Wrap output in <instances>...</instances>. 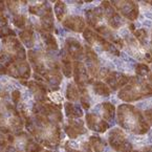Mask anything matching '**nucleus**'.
I'll return each instance as SVG.
<instances>
[{
    "instance_id": "1",
    "label": "nucleus",
    "mask_w": 152,
    "mask_h": 152,
    "mask_svg": "<svg viewBox=\"0 0 152 152\" xmlns=\"http://www.w3.org/2000/svg\"><path fill=\"white\" fill-rule=\"evenodd\" d=\"M112 4L129 20H135L139 16V7L133 1H112Z\"/></svg>"
},
{
    "instance_id": "2",
    "label": "nucleus",
    "mask_w": 152,
    "mask_h": 152,
    "mask_svg": "<svg viewBox=\"0 0 152 152\" xmlns=\"http://www.w3.org/2000/svg\"><path fill=\"white\" fill-rule=\"evenodd\" d=\"M7 72L15 78L27 79L31 76V68L25 61H17L10 65L7 68Z\"/></svg>"
},
{
    "instance_id": "3",
    "label": "nucleus",
    "mask_w": 152,
    "mask_h": 152,
    "mask_svg": "<svg viewBox=\"0 0 152 152\" xmlns=\"http://www.w3.org/2000/svg\"><path fill=\"white\" fill-rule=\"evenodd\" d=\"M66 49L68 56L77 61H80L84 58V49L81 43L74 38H68L66 40Z\"/></svg>"
},
{
    "instance_id": "4",
    "label": "nucleus",
    "mask_w": 152,
    "mask_h": 152,
    "mask_svg": "<svg viewBox=\"0 0 152 152\" xmlns=\"http://www.w3.org/2000/svg\"><path fill=\"white\" fill-rule=\"evenodd\" d=\"M105 81L107 84L112 88V89H118L120 87H123L128 83L130 80L129 77L125 76L123 74H119V72H108V75L105 77Z\"/></svg>"
},
{
    "instance_id": "5",
    "label": "nucleus",
    "mask_w": 152,
    "mask_h": 152,
    "mask_svg": "<svg viewBox=\"0 0 152 152\" xmlns=\"http://www.w3.org/2000/svg\"><path fill=\"white\" fill-rule=\"evenodd\" d=\"M102 7V10H104L105 16L107 17L108 22H109V24L111 25V27L118 28L122 23L121 16L114 11L113 7L110 5V2H108V1H103V2H102V7Z\"/></svg>"
},
{
    "instance_id": "6",
    "label": "nucleus",
    "mask_w": 152,
    "mask_h": 152,
    "mask_svg": "<svg viewBox=\"0 0 152 152\" xmlns=\"http://www.w3.org/2000/svg\"><path fill=\"white\" fill-rule=\"evenodd\" d=\"M65 132L70 139H77L80 134L85 133L84 123L81 120H69L68 124L65 126Z\"/></svg>"
},
{
    "instance_id": "7",
    "label": "nucleus",
    "mask_w": 152,
    "mask_h": 152,
    "mask_svg": "<svg viewBox=\"0 0 152 152\" xmlns=\"http://www.w3.org/2000/svg\"><path fill=\"white\" fill-rule=\"evenodd\" d=\"M86 124L89 129L96 130L98 132H104L109 128V125L104 120H100L96 114L88 113L86 115Z\"/></svg>"
},
{
    "instance_id": "8",
    "label": "nucleus",
    "mask_w": 152,
    "mask_h": 152,
    "mask_svg": "<svg viewBox=\"0 0 152 152\" xmlns=\"http://www.w3.org/2000/svg\"><path fill=\"white\" fill-rule=\"evenodd\" d=\"M63 25L66 28L78 31V33L84 31V29H85V21L80 16H68L63 21Z\"/></svg>"
},
{
    "instance_id": "9",
    "label": "nucleus",
    "mask_w": 152,
    "mask_h": 152,
    "mask_svg": "<svg viewBox=\"0 0 152 152\" xmlns=\"http://www.w3.org/2000/svg\"><path fill=\"white\" fill-rule=\"evenodd\" d=\"M74 72H75V81L79 85V87H84L85 83L88 82L87 74H86L85 65L80 61H75L74 63Z\"/></svg>"
},
{
    "instance_id": "10",
    "label": "nucleus",
    "mask_w": 152,
    "mask_h": 152,
    "mask_svg": "<svg viewBox=\"0 0 152 152\" xmlns=\"http://www.w3.org/2000/svg\"><path fill=\"white\" fill-rule=\"evenodd\" d=\"M104 15L103 10L102 7H96L94 10H89V11L86 12L85 14V18L87 23L90 25V26H96V23L100 20V18H102Z\"/></svg>"
},
{
    "instance_id": "11",
    "label": "nucleus",
    "mask_w": 152,
    "mask_h": 152,
    "mask_svg": "<svg viewBox=\"0 0 152 152\" xmlns=\"http://www.w3.org/2000/svg\"><path fill=\"white\" fill-rule=\"evenodd\" d=\"M42 77H44L45 80H46L50 85L57 86V87H58V85L61 83V81H62V75L60 74V72H59L58 69H55V68H53V69H47Z\"/></svg>"
},
{
    "instance_id": "12",
    "label": "nucleus",
    "mask_w": 152,
    "mask_h": 152,
    "mask_svg": "<svg viewBox=\"0 0 152 152\" xmlns=\"http://www.w3.org/2000/svg\"><path fill=\"white\" fill-rule=\"evenodd\" d=\"M64 108H65V111H66V115L69 116V118L77 119V118H81L83 115L82 109L79 106L75 105L72 103H65Z\"/></svg>"
},
{
    "instance_id": "13",
    "label": "nucleus",
    "mask_w": 152,
    "mask_h": 152,
    "mask_svg": "<svg viewBox=\"0 0 152 152\" xmlns=\"http://www.w3.org/2000/svg\"><path fill=\"white\" fill-rule=\"evenodd\" d=\"M20 39L26 47H31L34 45V31L31 28H26L20 33Z\"/></svg>"
},
{
    "instance_id": "14",
    "label": "nucleus",
    "mask_w": 152,
    "mask_h": 152,
    "mask_svg": "<svg viewBox=\"0 0 152 152\" xmlns=\"http://www.w3.org/2000/svg\"><path fill=\"white\" fill-rule=\"evenodd\" d=\"M61 62H62V70L64 76L68 77L69 78L72 76V63L69 61V58H68V54H65L63 53L62 54V59H61Z\"/></svg>"
},
{
    "instance_id": "15",
    "label": "nucleus",
    "mask_w": 152,
    "mask_h": 152,
    "mask_svg": "<svg viewBox=\"0 0 152 152\" xmlns=\"http://www.w3.org/2000/svg\"><path fill=\"white\" fill-rule=\"evenodd\" d=\"M42 39H43V41H44L45 44H46V46L48 47L49 49H52V50H57V49H58L57 41L52 34L46 33V31H43L42 33Z\"/></svg>"
},
{
    "instance_id": "16",
    "label": "nucleus",
    "mask_w": 152,
    "mask_h": 152,
    "mask_svg": "<svg viewBox=\"0 0 152 152\" xmlns=\"http://www.w3.org/2000/svg\"><path fill=\"white\" fill-rule=\"evenodd\" d=\"M94 90L99 96H107L110 94V88L106 85L105 83L102 82H94Z\"/></svg>"
},
{
    "instance_id": "17",
    "label": "nucleus",
    "mask_w": 152,
    "mask_h": 152,
    "mask_svg": "<svg viewBox=\"0 0 152 152\" xmlns=\"http://www.w3.org/2000/svg\"><path fill=\"white\" fill-rule=\"evenodd\" d=\"M79 94L80 91L77 88V86H75L72 83H70L69 85L67 86V90H66V96L69 101H77L79 99Z\"/></svg>"
},
{
    "instance_id": "18",
    "label": "nucleus",
    "mask_w": 152,
    "mask_h": 152,
    "mask_svg": "<svg viewBox=\"0 0 152 152\" xmlns=\"http://www.w3.org/2000/svg\"><path fill=\"white\" fill-rule=\"evenodd\" d=\"M55 13L59 21L63 20V17L66 14V4L63 1H58L55 5Z\"/></svg>"
},
{
    "instance_id": "19",
    "label": "nucleus",
    "mask_w": 152,
    "mask_h": 152,
    "mask_svg": "<svg viewBox=\"0 0 152 152\" xmlns=\"http://www.w3.org/2000/svg\"><path fill=\"white\" fill-rule=\"evenodd\" d=\"M103 107V118L105 120H111L113 118L114 107L110 103H104L102 105Z\"/></svg>"
},
{
    "instance_id": "20",
    "label": "nucleus",
    "mask_w": 152,
    "mask_h": 152,
    "mask_svg": "<svg viewBox=\"0 0 152 152\" xmlns=\"http://www.w3.org/2000/svg\"><path fill=\"white\" fill-rule=\"evenodd\" d=\"M90 145L94 148V152H103L104 146L103 142L99 137H90Z\"/></svg>"
},
{
    "instance_id": "21",
    "label": "nucleus",
    "mask_w": 152,
    "mask_h": 152,
    "mask_svg": "<svg viewBox=\"0 0 152 152\" xmlns=\"http://www.w3.org/2000/svg\"><path fill=\"white\" fill-rule=\"evenodd\" d=\"M83 37L87 42H89L90 44L96 43V34L89 28H85L83 31Z\"/></svg>"
},
{
    "instance_id": "22",
    "label": "nucleus",
    "mask_w": 152,
    "mask_h": 152,
    "mask_svg": "<svg viewBox=\"0 0 152 152\" xmlns=\"http://www.w3.org/2000/svg\"><path fill=\"white\" fill-rule=\"evenodd\" d=\"M13 23L19 28H23L25 26V23H26V18L23 15H17L14 17Z\"/></svg>"
},
{
    "instance_id": "23",
    "label": "nucleus",
    "mask_w": 152,
    "mask_h": 152,
    "mask_svg": "<svg viewBox=\"0 0 152 152\" xmlns=\"http://www.w3.org/2000/svg\"><path fill=\"white\" fill-rule=\"evenodd\" d=\"M149 67L146 64H137V67H135V72H137V76L141 77H145L149 72Z\"/></svg>"
},
{
    "instance_id": "24",
    "label": "nucleus",
    "mask_w": 152,
    "mask_h": 152,
    "mask_svg": "<svg viewBox=\"0 0 152 152\" xmlns=\"http://www.w3.org/2000/svg\"><path fill=\"white\" fill-rule=\"evenodd\" d=\"M134 35H135V37H137V39L140 42L145 44L146 39H147V31H146V29H144V28L137 29V31H134Z\"/></svg>"
},
{
    "instance_id": "25",
    "label": "nucleus",
    "mask_w": 152,
    "mask_h": 152,
    "mask_svg": "<svg viewBox=\"0 0 152 152\" xmlns=\"http://www.w3.org/2000/svg\"><path fill=\"white\" fill-rule=\"evenodd\" d=\"M16 34L13 29H11L10 27H2L0 29V38H9V37H15Z\"/></svg>"
},
{
    "instance_id": "26",
    "label": "nucleus",
    "mask_w": 152,
    "mask_h": 152,
    "mask_svg": "<svg viewBox=\"0 0 152 152\" xmlns=\"http://www.w3.org/2000/svg\"><path fill=\"white\" fill-rule=\"evenodd\" d=\"M12 101H13V103L15 104H18L19 101H20V98H21V94H20V91L19 90H14L12 92Z\"/></svg>"
},
{
    "instance_id": "27",
    "label": "nucleus",
    "mask_w": 152,
    "mask_h": 152,
    "mask_svg": "<svg viewBox=\"0 0 152 152\" xmlns=\"http://www.w3.org/2000/svg\"><path fill=\"white\" fill-rule=\"evenodd\" d=\"M144 118L146 119V123H149L150 125H152V110H146L144 111Z\"/></svg>"
},
{
    "instance_id": "28",
    "label": "nucleus",
    "mask_w": 152,
    "mask_h": 152,
    "mask_svg": "<svg viewBox=\"0 0 152 152\" xmlns=\"http://www.w3.org/2000/svg\"><path fill=\"white\" fill-rule=\"evenodd\" d=\"M7 24V19L5 18L2 14H0V28L4 27V25Z\"/></svg>"
},
{
    "instance_id": "29",
    "label": "nucleus",
    "mask_w": 152,
    "mask_h": 152,
    "mask_svg": "<svg viewBox=\"0 0 152 152\" xmlns=\"http://www.w3.org/2000/svg\"><path fill=\"white\" fill-rule=\"evenodd\" d=\"M145 59L147 60V62H152V56L150 54H148V53L145 55Z\"/></svg>"
},
{
    "instance_id": "30",
    "label": "nucleus",
    "mask_w": 152,
    "mask_h": 152,
    "mask_svg": "<svg viewBox=\"0 0 152 152\" xmlns=\"http://www.w3.org/2000/svg\"><path fill=\"white\" fill-rule=\"evenodd\" d=\"M144 152H152V146H150V147L145 148V150H144Z\"/></svg>"
},
{
    "instance_id": "31",
    "label": "nucleus",
    "mask_w": 152,
    "mask_h": 152,
    "mask_svg": "<svg viewBox=\"0 0 152 152\" xmlns=\"http://www.w3.org/2000/svg\"><path fill=\"white\" fill-rule=\"evenodd\" d=\"M148 82H149V85L152 87V75H150L149 78H148Z\"/></svg>"
},
{
    "instance_id": "32",
    "label": "nucleus",
    "mask_w": 152,
    "mask_h": 152,
    "mask_svg": "<svg viewBox=\"0 0 152 152\" xmlns=\"http://www.w3.org/2000/svg\"><path fill=\"white\" fill-rule=\"evenodd\" d=\"M130 29H131V31H134V25L133 24H130Z\"/></svg>"
},
{
    "instance_id": "33",
    "label": "nucleus",
    "mask_w": 152,
    "mask_h": 152,
    "mask_svg": "<svg viewBox=\"0 0 152 152\" xmlns=\"http://www.w3.org/2000/svg\"><path fill=\"white\" fill-rule=\"evenodd\" d=\"M151 43H152V41H151Z\"/></svg>"
}]
</instances>
